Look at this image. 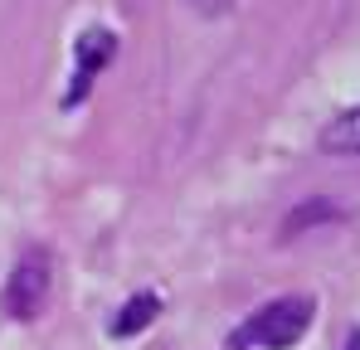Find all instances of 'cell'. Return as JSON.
<instances>
[{"label":"cell","instance_id":"6da1fadb","mask_svg":"<svg viewBox=\"0 0 360 350\" xmlns=\"http://www.w3.org/2000/svg\"><path fill=\"white\" fill-rule=\"evenodd\" d=\"M307 326H311V297H278V302H268L253 321H243L239 336H234V346H258V350H288L292 341L307 336Z\"/></svg>","mask_w":360,"mask_h":350},{"label":"cell","instance_id":"7a4b0ae2","mask_svg":"<svg viewBox=\"0 0 360 350\" xmlns=\"http://www.w3.org/2000/svg\"><path fill=\"white\" fill-rule=\"evenodd\" d=\"M49 283H54L49 253H44V248H25V253L15 258V268H10V283H5V311L20 316V321H30V316L44 306Z\"/></svg>","mask_w":360,"mask_h":350},{"label":"cell","instance_id":"3957f363","mask_svg":"<svg viewBox=\"0 0 360 350\" xmlns=\"http://www.w3.org/2000/svg\"><path fill=\"white\" fill-rule=\"evenodd\" d=\"M321 151L326 156H341V161H360V108L341 112L321 131Z\"/></svg>","mask_w":360,"mask_h":350},{"label":"cell","instance_id":"277c9868","mask_svg":"<svg viewBox=\"0 0 360 350\" xmlns=\"http://www.w3.org/2000/svg\"><path fill=\"white\" fill-rule=\"evenodd\" d=\"M108 58H112V34H108V30H98V34H83V44H78V88H73V98L88 88L93 68H103Z\"/></svg>","mask_w":360,"mask_h":350},{"label":"cell","instance_id":"5b68a950","mask_svg":"<svg viewBox=\"0 0 360 350\" xmlns=\"http://www.w3.org/2000/svg\"><path fill=\"white\" fill-rule=\"evenodd\" d=\"M156 311H161V302L151 297V292H141V297H131L127 306H122V316L112 321V336H136V331H146L151 321H156Z\"/></svg>","mask_w":360,"mask_h":350},{"label":"cell","instance_id":"8992f818","mask_svg":"<svg viewBox=\"0 0 360 350\" xmlns=\"http://www.w3.org/2000/svg\"><path fill=\"white\" fill-rule=\"evenodd\" d=\"M346 350H360V331H356V336H351V341H346Z\"/></svg>","mask_w":360,"mask_h":350}]
</instances>
